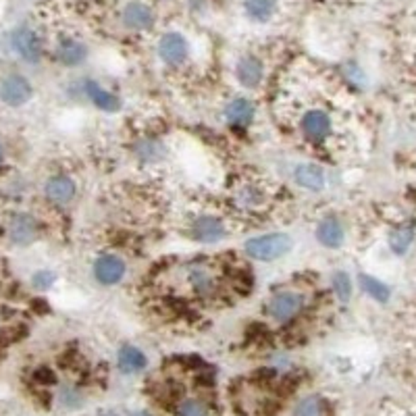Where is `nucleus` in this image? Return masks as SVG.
I'll return each instance as SVG.
<instances>
[{
	"mask_svg": "<svg viewBox=\"0 0 416 416\" xmlns=\"http://www.w3.org/2000/svg\"><path fill=\"white\" fill-rule=\"evenodd\" d=\"M225 119L233 127H246L254 119V105L248 98H235L227 105L225 109Z\"/></svg>",
	"mask_w": 416,
	"mask_h": 416,
	"instance_id": "obj_18",
	"label": "nucleus"
},
{
	"mask_svg": "<svg viewBox=\"0 0 416 416\" xmlns=\"http://www.w3.org/2000/svg\"><path fill=\"white\" fill-rule=\"evenodd\" d=\"M117 362H119L121 373H125V375H136L139 370H144L146 364H148L144 352H139L138 348H134V346H123L119 350Z\"/></svg>",
	"mask_w": 416,
	"mask_h": 416,
	"instance_id": "obj_19",
	"label": "nucleus"
},
{
	"mask_svg": "<svg viewBox=\"0 0 416 416\" xmlns=\"http://www.w3.org/2000/svg\"><path fill=\"white\" fill-rule=\"evenodd\" d=\"M107 416H112V415H107Z\"/></svg>",
	"mask_w": 416,
	"mask_h": 416,
	"instance_id": "obj_30",
	"label": "nucleus"
},
{
	"mask_svg": "<svg viewBox=\"0 0 416 416\" xmlns=\"http://www.w3.org/2000/svg\"><path fill=\"white\" fill-rule=\"evenodd\" d=\"M235 75H238V82L242 83L244 87H256V85H260L262 78H265V67H262L260 58H256V56H244L238 63Z\"/></svg>",
	"mask_w": 416,
	"mask_h": 416,
	"instance_id": "obj_15",
	"label": "nucleus"
},
{
	"mask_svg": "<svg viewBox=\"0 0 416 416\" xmlns=\"http://www.w3.org/2000/svg\"><path fill=\"white\" fill-rule=\"evenodd\" d=\"M136 416H150V415H144V412H142V415H136Z\"/></svg>",
	"mask_w": 416,
	"mask_h": 416,
	"instance_id": "obj_29",
	"label": "nucleus"
},
{
	"mask_svg": "<svg viewBox=\"0 0 416 416\" xmlns=\"http://www.w3.org/2000/svg\"><path fill=\"white\" fill-rule=\"evenodd\" d=\"M179 416H208V408L200 400H186L179 404Z\"/></svg>",
	"mask_w": 416,
	"mask_h": 416,
	"instance_id": "obj_26",
	"label": "nucleus"
},
{
	"mask_svg": "<svg viewBox=\"0 0 416 416\" xmlns=\"http://www.w3.org/2000/svg\"><path fill=\"white\" fill-rule=\"evenodd\" d=\"M238 202L242 208H256L262 204V192L256 188H244L238 192Z\"/></svg>",
	"mask_w": 416,
	"mask_h": 416,
	"instance_id": "obj_25",
	"label": "nucleus"
},
{
	"mask_svg": "<svg viewBox=\"0 0 416 416\" xmlns=\"http://www.w3.org/2000/svg\"><path fill=\"white\" fill-rule=\"evenodd\" d=\"M333 283V292L337 294V298L341 300V302H348L350 298H352V279L348 273H343V271H337L331 279Z\"/></svg>",
	"mask_w": 416,
	"mask_h": 416,
	"instance_id": "obj_23",
	"label": "nucleus"
},
{
	"mask_svg": "<svg viewBox=\"0 0 416 416\" xmlns=\"http://www.w3.org/2000/svg\"><path fill=\"white\" fill-rule=\"evenodd\" d=\"M0 161H2V146H0Z\"/></svg>",
	"mask_w": 416,
	"mask_h": 416,
	"instance_id": "obj_28",
	"label": "nucleus"
},
{
	"mask_svg": "<svg viewBox=\"0 0 416 416\" xmlns=\"http://www.w3.org/2000/svg\"><path fill=\"white\" fill-rule=\"evenodd\" d=\"M343 238H346L343 225L337 219H333V217L323 219V221L319 223V227H316V240L325 248H339L343 244Z\"/></svg>",
	"mask_w": 416,
	"mask_h": 416,
	"instance_id": "obj_17",
	"label": "nucleus"
},
{
	"mask_svg": "<svg viewBox=\"0 0 416 416\" xmlns=\"http://www.w3.org/2000/svg\"><path fill=\"white\" fill-rule=\"evenodd\" d=\"M75 181L67 175H55L46 181V198L55 204H69L75 198Z\"/></svg>",
	"mask_w": 416,
	"mask_h": 416,
	"instance_id": "obj_13",
	"label": "nucleus"
},
{
	"mask_svg": "<svg viewBox=\"0 0 416 416\" xmlns=\"http://www.w3.org/2000/svg\"><path fill=\"white\" fill-rule=\"evenodd\" d=\"M302 129H304V136L314 144H321L325 142L329 132H331V117L325 111H308L302 117Z\"/></svg>",
	"mask_w": 416,
	"mask_h": 416,
	"instance_id": "obj_9",
	"label": "nucleus"
},
{
	"mask_svg": "<svg viewBox=\"0 0 416 416\" xmlns=\"http://www.w3.org/2000/svg\"><path fill=\"white\" fill-rule=\"evenodd\" d=\"M412 240H415V229L412 227H400V229H395L393 233H391V238H389V246L391 250L395 252V254H406L410 246H412Z\"/></svg>",
	"mask_w": 416,
	"mask_h": 416,
	"instance_id": "obj_22",
	"label": "nucleus"
},
{
	"mask_svg": "<svg viewBox=\"0 0 416 416\" xmlns=\"http://www.w3.org/2000/svg\"><path fill=\"white\" fill-rule=\"evenodd\" d=\"M94 279L102 285H114L125 277V262L114 254H105L94 260Z\"/></svg>",
	"mask_w": 416,
	"mask_h": 416,
	"instance_id": "obj_7",
	"label": "nucleus"
},
{
	"mask_svg": "<svg viewBox=\"0 0 416 416\" xmlns=\"http://www.w3.org/2000/svg\"><path fill=\"white\" fill-rule=\"evenodd\" d=\"M269 314L277 323H289L304 310V296L298 292H279L267 306Z\"/></svg>",
	"mask_w": 416,
	"mask_h": 416,
	"instance_id": "obj_3",
	"label": "nucleus"
},
{
	"mask_svg": "<svg viewBox=\"0 0 416 416\" xmlns=\"http://www.w3.org/2000/svg\"><path fill=\"white\" fill-rule=\"evenodd\" d=\"M55 281H56V277L53 271H38V273L31 277L33 287H38V289H48Z\"/></svg>",
	"mask_w": 416,
	"mask_h": 416,
	"instance_id": "obj_27",
	"label": "nucleus"
},
{
	"mask_svg": "<svg viewBox=\"0 0 416 416\" xmlns=\"http://www.w3.org/2000/svg\"><path fill=\"white\" fill-rule=\"evenodd\" d=\"M87 58V46L75 38H63L56 44V60L65 67H78L83 65Z\"/></svg>",
	"mask_w": 416,
	"mask_h": 416,
	"instance_id": "obj_11",
	"label": "nucleus"
},
{
	"mask_svg": "<svg viewBox=\"0 0 416 416\" xmlns=\"http://www.w3.org/2000/svg\"><path fill=\"white\" fill-rule=\"evenodd\" d=\"M123 26L127 29H134V31H142V29L152 28L154 23V13L148 4L144 2H129L125 9H123Z\"/></svg>",
	"mask_w": 416,
	"mask_h": 416,
	"instance_id": "obj_10",
	"label": "nucleus"
},
{
	"mask_svg": "<svg viewBox=\"0 0 416 416\" xmlns=\"http://www.w3.org/2000/svg\"><path fill=\"white\" fill-rule=\"evenodd\" d=\"M294 177H296V183L300 188L308 190V192H321L325 188V173H323V169L312 165V163H304V165L296 166Z\"/></svg>",
	"mask_w": 416,
	"mask_h": 416,
	"instance_id": "obj_16",
	"label": "nucleus"
},
{
	"mask_svg": "<svg viewBox=\"0 0 416 416\" xmlns=\"http://www.w3.org/2000/svg\"><path fill=\"white\" fill-rule=\"evenodd\" d=\"M83 90L90 98V102L105 112H117L121 109V100L117 98V94H112L111 90L102 87L98 82H85L83 83Z\"/></svg>",
	"mask_w": 416,
	"mask_h": 416,
	"instance_id": "obj_12",
	"label": "nucleus"
},
{
	"mask_svg": "<svg viewBox=\"0 0 416 416\" xmlns=\"http://www.w3.org/2000/svg\"><path fill=\"white\" fill-rule=\"evenodd\" d=\"M244 11L252 21L267 23L275 15V0H244Z\"/></svg>",
	"mask_w": 416,
	"mask_h": 416,
	"instance_id": "obj_20",
	"label": "nucleus"
},
{
	"mask_svg": "<svg viewBox=\"0 0 416 416\" xmlns=\"http://www.w3.org/2000/svg\"><path fill=\"white\" fill-rule=\"evenodd\" d=\"M159 56L165 65H171V67H177L181 63L188 60L190 56V44L188 40L177 33V31H169L161 38L159 42Z\"/></svg>",
	"mask_w": 416,
	"mask_h": 416,
	"instance_id": "obj_4",
	"label": "nucleus"
},
{
	"mask_svg": "<svg viewBox=\"0 0 416 416\" xmlns=\"http://www.w3.org/2000/svg\"><path fill=\"white\" fill-rule=\"evenodd\" d=\"M225 235H227L225 223L217 217H210V215L198 217L190 227V238L200 244H217Z\"/></svg>",
	"mask_w": 416,
	"mask_h": 416,
	"instance_id": "obj_5",
	"label": "nucleus"
},
{
	"mask_svg": "<svg viewBox=\"0 0 416 416\" xmlns=\"http://www.w3.org/2000/svg\"><path fill=\"white\" fill-rule=\"evenodd\" d=\"M181 279L188 294L196 300H213L221 294L219 273L202 260H192L181 267Z\"/></svg>",
	"mask_w": 416,
	"mask_h": 416,
	"instance_id": "obj_1",
	"label": "nucleus"
},
{
	"mask_svg": "<svg viewBox=\"0 0 416 416\" xmlns=\"http://www.w3.org/2000/svg\"><path fill=\"white\" fill-rule=\"evenodd\" d=\"M361 287L366 296H370L377 302H388L389 300V287L379 279L370 277V275H361Z\"/></svg>",
	"mask_w": 416,
	"mask_h": 416,
	"instance_id": "obj_21",
	"label": "nucleus"
},
{
	"mask_svg": "<svg viewBox=\"0 0 416 416\" xmlns=\"http://www.w3.org/2000/svg\"><path fill=\"white\" fill-rule=\"evenodd\" d=\"M31 94V83L23 75H9L0 83V100L9 107H23Z\"/></svg>",
	"mask_w": 416,
	"mask_h": 416,
	"instance_id": "obj_6",
	"label": "nucleus"
},
{
	"mask_svg": "<svg viewBox=\"0 0 416 416\" xmlns=\"http://www.w3.org/2000/svg\"><path fill=\"white\" fill-rule=\"evenodd\" d=\"M13 48L28 63H38L42 58V42L38 33L29 28H19L13 33Z\"/></svg>",
	"mask_w": 416,
	"mask_h": 416,
	"instance_id": "obj_8",
	"label": "nucleus"
},
{
	"mask_svg": "<svg viewBox=\"0 0 416 416\" xmlns=\"http://www.w3.org/2000/svg\"><path fill=\"white\" fill-rule=\"evenodd\" d=\"M294 416H323V402L319 398H304L296 404Z\"/></svg>",
	"mask_w": 416,
	"mask_h": 416,
	"instance_id": "obj_24",
	"label": "nucleus"
},
{
	"mask_svg": "<svg viewBox=\"0 0 416 416\" xmlns=\"http://www.w3.org/2000/svg\"><path fill=\"white\" fill-rule=\"evenodd\" d=\"M38 235V223L33 221V217L29 215H17L11 227H9V238L13 244L17 246H29Z\"/></svg>",
	"mask_w": 416,
	"mask_h": 416,
	"instance_id": "obj_14",
	"label": "nucleus"
},
{
	"mask_svg": "<svg viewBox=\"0 0 416 416\" xmlns=\"http://www.w3.org/2000/svg\"><path fill=\"white\" fill-rule=\"evenodd\" d=\"M294 248V240L287 233H265L246 242V254L260 262H273L287 256Z\"/></svg>",
	"mask_w": 416,
	"mask_h": 416,
	"instance_id": "obj_2",
	"label": "nucleus"
}]
</instances>
